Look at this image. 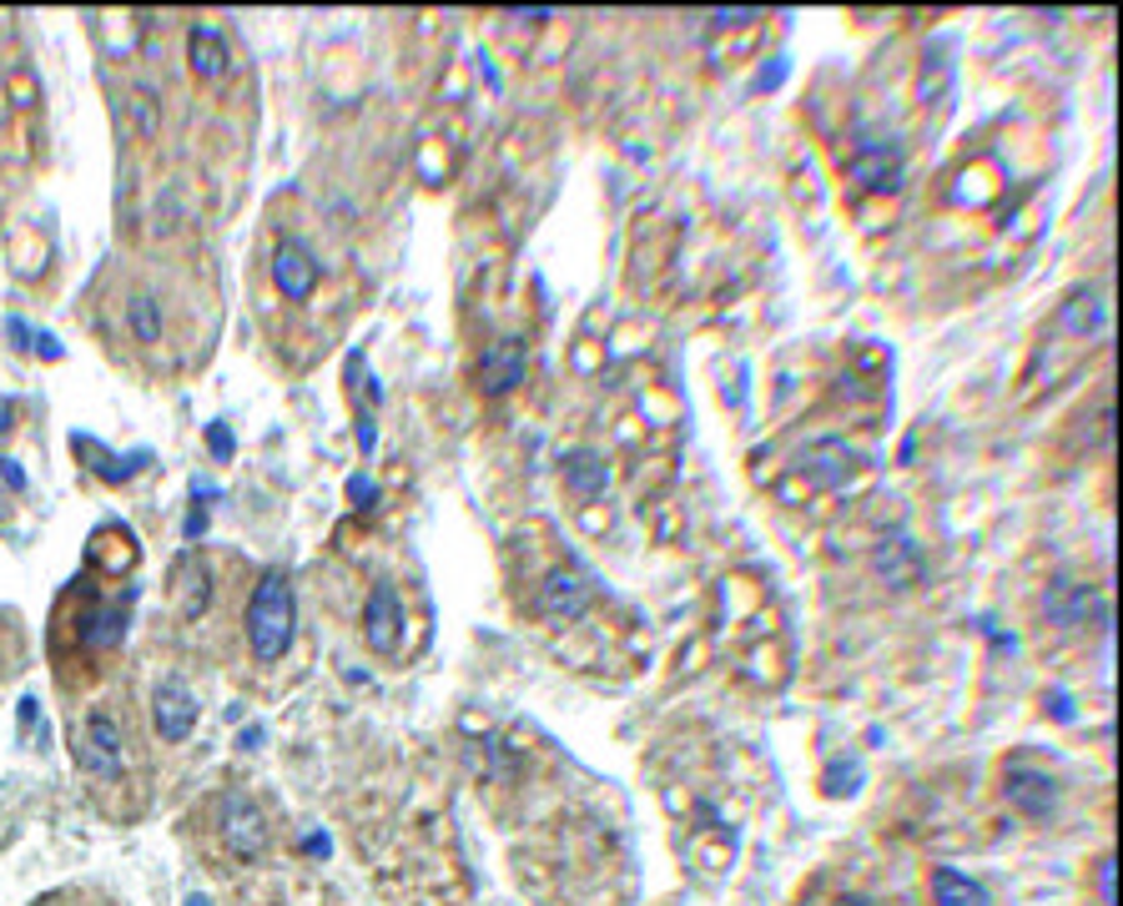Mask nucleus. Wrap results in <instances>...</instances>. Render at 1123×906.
<instances>
[{
    "label": "nucleus",
    "mask_w": 1123,
    "mask_h": 906,
    "mask_svg": "<svg viewBox=\"0 0 1123 906\" xmlns=\"http://www.w3.org/2000/svg\"><path fill=\"white\" fill-rule=\"evenodd\" d=\"M1043 609H1048V619H1053V625H1084L1088 615L1109 619V604L1098 600L1094 584H1078V579H1068V575H1059L1053 584H1048Z\"/></svg>",
    "instance_id": "9"
},
{
    "label": "nucleus",
    "mask_w": 1123,
    "mask_h": 906,
    "mask_svg": "<svg viewBox=\"0 0 1123 906\" xmlns=\"http://www.w3.org/2000/svg\"><path fill=\"white\" fill-rule=\"evenodd\" d=\"M807 473L816 479V484H826V488H836V484H847V473L862 463V454L847 444V438H822V444H811L807 448Z\"/></svg>",
    "instance_id": "14"
},
{
    "label": "nucleus",
    "mask_w": 1123,
    "mask_h": 906,
    "mask_svg": "<svg viewBox=\"0 0 1123 906\" xmlns=\"http://www.w3.org/2000/svg\"><path fill=\"white\" fill-rule=\"evenodd\" d=\"M373 444H379V428H373V419H363V423H358V448H363V454H373Z\"/></svg>",
    "instance_id": "30"
},
{
    "label": "nucleus",
    "mask_w": 1123,
    "mask_h": 906,
    "mask_svg": "<svg viewBox=\"0 0 1123 906\" xmlns=\"http://www.w3.org/2000/svg\"><path fill=\"white\" fill-rule=\"evenodd\" d=\"M564 484H570V494H580V499H595V494L610 488V463H605L600 454L580 448V454L564 459Z\"/></svg>",
    "instance_id": "16"
},
{
    "label": "nucleus",
    "mask_w": 1123,
    "mask_h": 906,
    "mask_svg": "<svg viewBox=\"0 0 1123 906\" xmlns=\"http://www.w3.org/2000/svg\"><path fill=\"white\" fill-rule=\"evenodd\" d=\"M589 609V584L580 569H549L539 584V615L549 619H580Z\"/></svg>",
    "instance_id": "11"
},
{
    "label": "nucleus",
    "mask_w": 1123,
    "mask_h": 906,
    "mask_svg": "<svg viewBox=\"0 0 1123 906\" xmlns=\"http://www.w3.org/2000/svg\"><path fill=\"white\" fill-rule=\"evenodd\" d=\"M1003 796H1007V806L1018 816H1028V821H1048V816L1059 811V781L1048 771H1032V765H1007Z\"/></svg>",
    "instance_id": "4"
},
{
    "label": "nucleus",
    "mask_w": 1123,
    "mask_h": 906,
    "mask_svg": "<svg viewBox=\"0 0 1123 906\" xmlns=\"http://www.w3.org/2000/svg\"><path fill=\"white\" fill-rule=\"evenodd\" d=\"M187 56H192V71H196L202 81L227 76V46H223V31L207 26V21H196V26L187 31Z\"/></svg>",
    "instance_id": "15"
},
{
    "label": "nucleus",
    "mask_w": 1123,
    "mask_h": 906,
    "mask_svg": "<svg viewBox=\"0 0 1123 906\" xmlns=\"http://www.w3.org/2000/svg\"><path fill=\"white\" fill-rule=\"evenodd\" d=\"M524 369H529V342L524 338H499V342H489L483 348V358H479V388L489 398H504V394H514L524 383Z\"/></svg>",
    "instance_id": "5"
},
{
    "label": "nucleus",
    "mask_w": 1123,
    "mask_h": 906,
    "mask_svg": "<svg viewBox=\"0 0 1123 906\" xmlns=\"http://www.w3.org/2000/svg\"><path fill=\"white\" fill-rule=\"evenodd\" d=\"M127 323L136 333V342H162V302L152 292H136L127 302Z\"/></svg>",
    "instance_id": "20"
},
{
    "label": "nucleus",
    "mask_w": 1123,
    "mask_h": 906,
    "mask_svg": "<svg viewBox=\"0 0 1123 906\" xmlns=\"http://www.w3.org/2000/svg\"><path fill=\"white\" fill-rule=\"evenodd\" d=\"M31 342H36V348H40V353H46V358H61V342H56L51 333H36V338H31Z\"/></svg>",
    "instance_id": "32"
},
{
    "label": "nucleus",
    "mask_w": 1123,
    "mask_h": 906,
    "mask_svg": "<svg viewBox=\"0 0 1123 906\" xmlns=\"http://www.w3.org/2000/svg\"><path fill=\"white\" fill-rule=\"evenodd\" d=\"M127 635V609L121 604H96L92 615H81V644L86 650H111Z\"/></svg>",
    "instance_id": "18"
},
{
    "label": "nucleus",
    "mask_w": 1123,
    "mask_h": 906,
    "mask_svg": "<svg viewBox=\"0 0 1123 906\" xmlns=\"http://www.w3.org/2000/svg\"><path fill=\"white\" fill-rule=\"evenodd\" d=\"M273 282L288 302H308L318 292V257L302 247L298 237H283L273 252Z\"/></svg>",
    "instance_id": "7"
},
{
    "label": "nucleus",
    "mask_w": 1123,
    "mask_h": 906,
    "mask_svg": "<svg viewBox=\"0 0 1123 906\" xmlns=\"http://www.w3.org/2000/svg\"><path fill=\"white\" fill-rule=\"evenodd\" d=\"M71 448H76L81 459H86V469H92L101 484H127L131 473L152 463V448H136L131 459H117V454H111L101 438H92V434H71Z\"/></svg>",
    "instance_id": "12"
},
{
    "label": "nucleus",
    "mask_w": 1123,
    "mask_h": 906,
    "mask_svg": "<svg viewBox=\"0 0 1123 906\" xmlns=\"http://www.w3.org/2000/svg\"><path fill=\"white\" fill-rule=\"evenodd\" d=\"M207 444H212V454H217V459H232V428H227V423H212Z\"/></svg>",
    "instance_id": "23"
},
{
    "label": "nucleus",
    "mask_w": 1123,
    "mask_h": 906,
    "mask_svg": "<svg viewBox=\"0 0 1123 906\" xmlns=\"http://www.w3.org/2000/svg\"><path fill=\"white\" fill-rule=\"evenodd\" d=\"M836 906H872V902H867V896H841Z\"/></svg>",
    "instance_id": "38"
},
{
    "label": "nucleus",
    "mask_w": 1123,
    "mask_h": 906,
    "mask_svg": "<svg viewBox=\"0 0 1123 906\" xmlns=\"http://www.w3.org/2000/svg\"><path fill=\"white\" fill-rule=\"evenodd\" d=\"M857 781H862V765H857V761H851V765L836 761L832 771H826V796H851V790H857Z\"/></svg>",
    "instance_id": "21"
},
{
    "label": "nucleus",
    "mask_w": 1123,
    "mask_h": 906,
    "mask_svg": "<svg viewBox=\"0 0 1123 906\" xmlns=\"http://www.w3.org/2000/svg\"><path fill=\"white\" fill-rule=\"evenodd\" d=\"M0 479H5L11 488H26V469H21L15 459H0Z\"/></svg>",
    "instance_id": "26"
},
{
    "label": "nucleus",
    "mask_w": 1123,
    "mask_h": 906,
    "mask_svg": "<svg viewBox=\"0 0 1123 906\" xmlns=\"http://www.w3.org/2000/svg\"><path fill=\"white\" fill-rule=\"evenodd\" d=\"M177 227V192H167V207H157V232H171Z\"/></svg>",
    "instance_id": "27"
},
{
    "label": "nucleus",
    "mask_w": 1123,
    "mask_h": 906,
    "mask_svg": "<svg viewBox=\"0 0 1123 906\" xmlns=\"http://www.w3.org/2000/svg\"><path fill=\"white\" fill-rule=\"evenodd\" d=\"M187 906H212V902H207V896H187Z\"/></svg>",
    "instance_id": "39"
},
{
    "label": "nucleus",
    "mask_w": 1123,
    "mask_h": 906,
    "mask_svg": "<svg viewBox=\"0 0 1123 906\" xmlns=\"http://www.w3.org/2000/svg\"><path fill=\"white\" fill-rule=\"evenodd\" d=\"M1098 323H1103V298H1098V292H1073V298L1063 302V313H1059V328L1063 333L1088 338Z\"/></svg>",
    "instance_id": "19"
},
{
    "label": "nucleus",
    "mask_w": 1123,
    "mask_h": 906,
    "mask_svg": "<svg viewBox=\"0 0 1123 906\" xmlns=\"http://www.w3.org/2000/svg\"><path fill=\"white\" fill-rule=\"evenodd\" d=\"M363 635H368V644H373L379 655H393V650H398V635H404V600H398V590H393L389 579H383V584H373V594H368Z\"/></svg>",
    "instance_id": "8"
},
{
    "label": "nucleus",
    "mask_w": 1123,
    "mask_h": 906,
    "mask_svg": "<svg viewBox=\"0 0 1123 906\" xmlns=\"http://www.w3.org/2000/svg\"><path fill=\"white\" fill-rule=\"evenodd\" d=\"M11 419H15V408L5 403V398H0V434H5V428H11Z\"/></svg>",
    "instance_id": "36"
},
{
    "label": "nucleus",
    "mask_w": 1123,
    "mask_h": 906,
    "mask_svg": "<svg viewBox=\"0 0 1123 906\" xmlns=\"http://www.w3.org/2000/svg\"><path fill=\"white\" fill-rule=\"evenodd\" d=\"M1098 906H1113V856L1098 861Z\"/></svg>",
    "instance_id": "24"
},
{
    "label": "nucleus",
    "mask_w": 1123,
    "mask_h": 906,
    "mask_svg": "<svg viewBox=\"0 0 1123 906\" xmlns=\"http://www.w3.org/2000/svg\"><path fill=\"white\" fill-rule=\"evenodd\" d=\"M932 896H937V906H993V896H988V886L972 877H963L957 867H937L932 871Z\"/></svg>",
    "instance_id": "17"
},
{
    "label": "nucleus",
    "mask_w": 1123,
    "mask_h": 906,
    "mask_svg": "<svg viewBox=\"0 0 1123 906\" xmlns=\"http://www.w3.org/2000/svg\"><path fill=\"white\" fill-rule=\"evenodd\" d=\"M157 96L152 92H136V121H142V132H157Z\"/></svg>",
    "instance_id": "25"
},
{
    "label": "nucleus",
    "mask_w": 1123,
    "mask_h": 906,
    "mask_svg": "<svg viewBox=\"0 0 1123 906\" xmlns=\"http://www.w3.org/2000/svg\"><path fill=\"white\" fill-rule=\"evenodd\" d=\"M302 851H308V856H327V851H333V841H327V836H308V841H302Z\"/></svg>",
    "instance_id": "33"
},
{
    "label": "nucleus",
    "mask_w": 1123,
    "mask_h": 906,
    "mask_svg": "<svg viewBox=\"0 0 1123 906\" xmlns=\"http://www.w3.org/2000/svg\"><path fill=\"white\" fill-rule=\"evenodd\" d=\"M258 740H262V725H248V730L237 736V746H242V750H252V746H258Z\"/></svg>",
    "instance_id": "35"
},
{
    "label": "nucleus",
    "mask_w": 1123,
    "mask_h": 906,
    "mask_svg": "<svg viewBox=\"0 0 1123 906\" xmlns=\"http://www.w3.org/2000/svg\"><path fill=\"white\" fill-rule=\"evenodd\" d=\"M343 494H348V504H354V509H373V504H379V484H373L368 473H354V479L343 484Z\"/></svg>",
    "instance_id": "22"
},
{
    "label": "nucleus",
    "mask_w": 1123,
    "mask_h": 906,
    "mask_svg": "<svg viewBox=\"0 0 1123 906\" xmlns=\"http://www.w3.org/2000/svg\"><path fill=\"white\" fill-rule=\"evenodd\" d=\"M267 816L258 811V806L248 801V796H227L223 801V841L227 851L242 856V861H258L262 851H267Z\"/></svg>",
    "instance_id": "6"
},
{
    "label": "nucleus",
    "mask_w": 1123,
    "mask_h": 906,
    "mask_svg": "<svg viewBox=\"0 0 1123 906\" xmlns=\"http://www.w3.org/2000/svg\"><path fill=\"white\" fill-rule=\"evenodd\" d=\"M710 21L716 26H745V21H756V11H716Z\"/></svg>",
    "instance_id": "29"
},
{
    "label": "nucleus",
    "mask_w": 1123,
    "mask_h": 906,
    "mask_svg": "<svg viewBox=\"0 0 1123 906\" xmlns=\"http://www.w3.org/2000/svg\"><path fill=\"white\" fill-rule=\"evenodd\" d=\"M1048 705H1053V715H1059V721H1073V705H1068V696H1063V690H1053V696H1048Z\"/></svg>",
    "instance_id": "31"
},
{
    "label": "nucleus",
    "mask_w": 1123,
    "mask_h": 906,
    "mask_svg": "<svg viewBox=\"0 0 1123 906\" xmlns=\"http://www.w3.org/2000/svg\"><path fill=\"white\" fill-rule=\"evenodd\" d=\"M182 534L187 539H196V534H207V509H202V504H196L192 514H187V524H182Z\"/></svg>",
    "instance_id": "28"
},
{
    "label": "nucleus",
    "mask_w": 1123,
    "mask_h": 906,
    "mask_svg": "<svg viewBox=\"0 0 1123 906\" xmlns=\"http://www.w3.org/2000/svg\"><path fill=\"white\" fill-rule=\"evenodd\" d=\"M851 182H862L867 192H892V186L901 182V146L897 136H872L862 132L857 136V152H851L847 161Z\"/></svg>",
    "instance_id": "3"
},
{
    "label": "nucleus",
    "mask_w": 1123,
    "mask_h": 906,
    "mask_svg": "<svg viewBox=\"0 0 1123 906\" xmlns=\"http://www.w3.org/2000/svg\"><path fill=\"white\" fill-rule=\"evenodd\" d=\"M292 619H298V600L283 569H267L258 579V590L248 600V644L262 665H277L292 644Z\"/></svg>",
    "instance_id": "1"
},
{
    "label": "nucleus",
    "mask_w": 1123,
    "mask_h": 906,
    "mask_svg": "<svg viewBox=\"0 0 1123 906\" xmlns=\"http://www.w3.org/2000/svg\"><path fill=\"white\" fill-rule=\"evenodd\" d=\"M31 721H36V700L26 696V700H21V725H31Z\"/></svg>",
    "instance_id": "37"
},
{
    "label": "nucleus",
    "mask_w": 1123,
    "mask_h": 906,
    "mask_svg": "<svg viewBox=\"0 0 1123 906\" xmlns=\"http://www.w3.org/2000/svg\"><path fill=\"white\" fill-rule=\"evenodd\" d=\"M152 721H157V736L162 740H187L192 736V725H196V700H192V690H187L182 680H162L157 685V696H152Z\"/></svg>",
    "instance_id": "10"
},
{
    "label": "nucleus",
    "mask_w": 1123,
    "mask_h": 906,
    "mask_svg": "<svg viewBox=\"0 0 1123 906\" xmlns=\"http://www.w3.org/2000/svg\"><path fill=\"white\" fill-rule=\"evenodd\" d=\"M781 76H786V67H781V61H776V67H770V71H761V81H756V86H761V92H766V86H781Z\"/></svg>",
    "instance_id": "34"
},
{
    "label": "nucleus",
    "mask_w": 1123,
    "mask_h": 906,
    "mask_svg": "<svg viewBox=\"0 0 1123 906\" xmlns=\"http://www.w3.org/2000/svg\"><path fill=\"white\" fill-rule=\"evenodd\" d=\"M76 761L92 775H101V781L121 775V765H127V736H121V725L111 721L106 710H92L86 725L76 730Z\"/></svg>",
    "instance_id": "2"
},
{
    "label": "nucleus",
    "mask_w": 1123,
    "mask_h": 906,
    "mask_svg": "<svg viewBox=\"0 0 1123 906\" xmlns=\"http://www.w3.org/2000/svg\"><path fill=\"white\" fill-rule=\"evenodd\" d=\"M876 575L887 579V584H897V590H907L917 575H922V549H917L912 539L901 534V529H892V534L876 539V554H872Z\"/></svg>",
    "instance_id": "13"
}]
</instances>
